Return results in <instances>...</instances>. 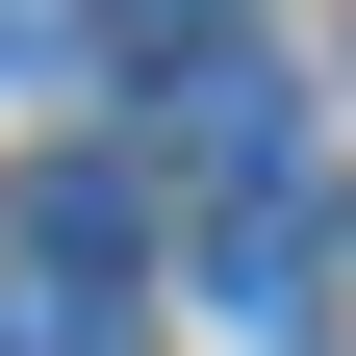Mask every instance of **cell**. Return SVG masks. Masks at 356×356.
I'll list each match as a JSON object with an SVG mask.
<instances>
[{"label":"cell","instance_id":"obj_1","mask_svg":"<svg viewBox=\"0 0 356 356\" xmlns=\"http://www.w3.org/2000/svg\"><path fill=\"white\" fill-rule=\"evenodd\" d=\"M153 127H178V178H229V204H254V178H280V51H178Z\"/></svg>","mask_w":356,"mask_h":356},{"label":"cell","instance_id":"obj_2","mask_svg":"<svg viewBox=\"0 0 356 356\" xmlns=\"http://www.w3.org/2000/svg\"><path fill=\"white\" fill-rule=\"evenodd\" d=\"M305 280H331V229H305L280 178H254L229 229H204V305H229V331H305Z\"/></svg>","mask_w":356,"mask_h":356},{"label":"cell","instance_id":"obj_3","mask_svg":"<svg viewBox=\"0 0 356 356\" xmlns=\"http://www.w3.org/2000/svg\"><path fill=\"white\" fill-rule=\"evenodd\" d=\"M127 229H153V204H127V178H102V153H51V178H26V254H76V280H102V254H127Z\"/></svg>","mask_w":356,"mask_h":356},{"label":"cell","instance_id":"obj_4","mask_svg":"<svg viewBox=\"0 0 356 356\" xmlns=\"http://www.w3.org/2000/svg\"><path fill=\"white\" fill-rule=\"evenodd\" d=\"M0 356H127V280H76V254H26V305H0Z\"/></svg>","mask_w":356,"mask_h":356},{"label":"cell","instance_id":"obj_5","mask_svg":"<svg viewBox=\"0 0 356 356\" xmlns=\"http://www.w3.org/2000/svg\"><path fill=\"white\" fill-rule=\"evenodd\" d=\"M102 51H153V76H178V51H229V0H102Z\"/></svg>","mask_w":356,"mask_h":356},{"label":"cell","instance_id":"obj_6","mask_svg":"<svg viewBox=\"0 0 356 356\" xmlns=\"http://www.w3.org/2000/svg\"><path fill=\"white\" fill-rule=\"evenodd\" d=\"M26 26H51V0H0V51H26Z\"/></svg>","mask_w":356,"mask_h":356}]
</instances>
